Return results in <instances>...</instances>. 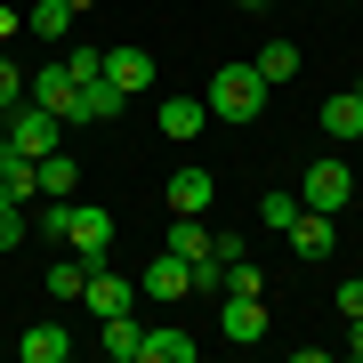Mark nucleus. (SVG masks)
I'll return each mask as SVG.
<instances>
[{"label":"nucleus","instance_id":"obj_28","mask_svg":"<svg viewBox=\"0 0 363 363\" xmlns=\"http://www.w3.org/2000/svg\"><path fill=\"white\" fill-rule=\"evenodd\" d=\"M16 105H25V73H16L9 49H0V113H16Z\"/></svg>","mask_w":363,"mask_h":363},{"label":"nucleus","instance_id":"obj_21","mask_svg":"<svg viewBox=\"0 0 363 363\" xmlns=\"http://www.w3.org/2000/svg\"><path fill=\"white\" fill-rule=\"evenodd\" d=\"M162 250H178V259H210V226L178 210V218H169V242H162Z\"/></svg>","mask_w":363,"mask_h":363},{"label":"nucleus","instance_id":"obj_3","mask_svg":"<svg viewBox=\"0 0 363 363\" xmlns=\"http://www.w3.org/2000/svg\"><path fill=\"white\" fill-rule=\"evenodd\" d=\"M298 202H307V210H347L355 202V169L347 162H307V178H298Z\"/></svg>","mask_w":363,"mask_h":363},{"label":"nucleus","instance_id":"obj_31","mask_svg":"<svg viewBox=\"0 0 363 363\" xmlns=\"http://www.w3.org/2000/svg\"><path fill=\"white\" fill-rule=\"evenodd\" d=\"M347 355H363V315H347Z\"/></svg>","mask_w":363,"mask_h":363},{"label":"nucleus","instance_id":"obj_29","mask_svg":"<svg viewBox=\"0 0 363 363\" xmlns=\"http://www.w3.org/2000/svg\"><path fill=\"white\" fill-rule=\"evenodd\" d=\"M339 315H363V274H355V283H339Z\"/></svg>","mask_w":363,"mask_h":363},{"label":"nucleus","instance_id":"obj_13","mask_svg":"<svg viewBox=\"0 0 363 363\" xmlns=\"http://www.w3.org/2000/svg\"><path fill=\"white\" fill-rule=\"evenodd\" d=\"M138 363H194V331H178V323L145 331L138 339Z\"/></svg>","mask_w":363,"mask_h":363},{"label":"nucleus","instance_id":"obj_27","mask_svg":"<svg viewBox=\"0 0 363 363\" xmlns=\"http://www.w3.org/2000/svg\"><path fill=\"white\" fill-rule=\"evenodd\" d=\"M65 73H73V81H97V73H105V49H89V40H73V49H65Z\"/></svg>","mask_w":363,"mask_h":363},{"label":"nucleus","instance_id":"obj_25","mask_svg":"<svg viewBox=\"0 0 363 363\" xmlns=\"http://www.w3.org/2000/svg\"><path fill=\"white\" fill-rule=\"evenodd\" d=\"M298 194H259V226H274V234H291V218H298Z\"/></svg>","mask_w":363,"mask_h":363},{"label":"nucleus","instance_id":"obj_5","mask_svg":"<svg viewBox=\"0 0 363 363\" xmlns=\"http://www.w3.org/2000/svg\"><path fill=\"white\" fill-rule=\"evenodd\" d=\"M145 298H162V307H178L186 291H194V259H178V250H162L154 267H145V283H138Z\"/></svg>","mask_w":363,"mask_h":363},{"label":"nucleus","instance_id":"obj_20","mask_svg":"<svg viewBox=\"0 0 363 363\" xmlns=\"http://www.w3.org/2000/svg\"><path fill=\"white\" fill-rule=\"evenodd\" d=\"M138 339H145V331L130 323V315H105V331H97V347L113 355V363H138Z\"/></svg>","mask_w":363,"mask_h":363},{"label":"nucleus","instance_id":"obj_14","mask_svg":"<svg viewBox=\"0 0 363 363\" xmlns=\"http://www.w3.org/2000/svg\"><path fill=\"white\" fill-rule=\"evenodd\" d=\"M218 298H267V267L250 259V250L226 259V267H218Z\"/></svg>","mask_w":363,"mask_h":363},{"label":"nucleus","instance_id":"obj_2","mask_svg":"<svg viewBox=\"0 0 363 363\" xmlns=\"http://www.w3.org/2000/svg\"><path fill=\"white\" fill-rule=\"evenodd\" d=\"M9 145H16V154H57V145H65V113H49V105H16V113H9Z\"/></svg>","mask_w":363,"mask_h":363},{"label":"nucleus","instance_id":"obj_24","mask_svg":"<svg viewBox=\"0 0 363 363\" xmlns=\"http://www.w3.org/2000/svg\"><path fill=\"white\" fill-rule=\"evenodd\" d=\"M81 186V169H73V154L57 145V154H40V194H73Z\"/></svg>","mask_w":363,"mask_h":363},{"label":"nucleus","instance_id":"obj_30","mask_svg":"<svg viewBox=\"0 0 363 363\" xmlns=\"http://www.w3.org/2000/svg\"><path fill=\"white\" fill-rule=\"evenodd\" d=\"M16 25H25V16H16L9 0H0V49H9V33H16Z\"/></svg>","mask_w":363,"mask_h":363},{"label":"nucleus","instance_id":"obj_7","mask_svg":"<svg viewBox=\"0 0 363 363\" xmlns=\"http://www.w3.org/2000/svg\"><path fill=\"white\" fill-rule=\"evenodd\" d=\"M291 250H298V259H331V250H339V218H331V210H298V218H291Z\"/></svg>","mask_w":363,"mask_h":363},{"label":"nucleus","instance_id":"obj_9","mask_svg":"<svg viewBox=\"0 0 363 363\" xmlns=\"http://www.w3.org/2000/svg\"><path fill=\"white\" fill-rule=\"evenodd\" d=\"M0 194H9V202H40V162L33 154H16V145H0Z\"/></svg>","mask_w":363,"mask_h":363},{"label":"nucleus","instance_id":"obj_15","mask_svg":"<svg viewBox=\"0 0 363 363\" xmlns=\"http://www.w3.org/2000/svg\"><path fill=\"white\" fill-rule=\"evenodd\" d=\"M210 194H218V178H210V169H178V178H169V210H186V218H202Z\"/></svg>","mask_w":363,"mask_h":363},{"label":"nucleus","instance_id":"obj_11","mask_svg":"<svg viewBox=\"0 0 363 363\" xmlns=\"http://www.w3.org/2000/svg\"><path fill=\"white\" fill-rule=\"evenodd\" d=\"M121 105H130V89H113V81H81V89H73V121H113L121 113Z\"/></svg>","mask_w":363,"mask_h":363},{"label":"nucleus","instance_id":"obj_4","mask_svg":"<svg viewBox=\"0 0 363 363\" xmlns=\"http://www.w3.org/2000/svg\"><path fill=\"white\" fill-rule=\"evenodd\" d=\"M65 250L81 267H105V250H113V218L105 210H89V202H73V218H65Z\"/></svg>","mask_w":363,"mask_h":363},{"label":"nucleus","instance_id":"obj_17","mask_svg":"<svg viewBox=\"0 0 363 363\" xmlns=\"http://www.w3.org/2000/svg\"><path fill=\"white\" fill-rule=\"evenodd\" d=\"M16 355H25V363H65L73 339H65V323H33L25 339H16Z\"/></svg>","mask_w":363,"mask_h":363},{"label":"nucleus","instance_id":"obj_12","mask_svg":"<svg viewBox=\"0 0 363 363\" xmlns=\"http://www.w3.org/2000/svg\"><path fill=\"white\" fill-rule=\"evenodd\" d=\"M105 81H113V89H154V57L145 49H105Z\"/></svg>","mask_w":363,"mask_h":363},{"label":"nucleus","instance_id":"obj_23","mask_svg":"<svg viewBox=\"0 0 363 363\" xmlns=\"http://www.w3.org/2000/svg\"><path fill=\"white\" fill-rule=\"evenodd\" d=\"M40 283H49V298H57V307H73V298H81V283H89V267H81V259H57Z\"/></svg>","mask_w":363,"mask_h":363},{"label":"nucleus","instance_id":"obj_32","mask_svg":"<svg viewBox=\"0 0 363 363\" xmlns=\"http://www.w3.org/2000/svg\"><path fill=\"white\" fill-rule=\"evenodd\" d=\"M234 9H267V0H234Z\"/></svg>","mask_w":363,"mask_h":363},{"label":"nucleus","instance_id":"obj_16","mask_svg":"<svg viewBox=\"0 0 363 363\" xmlns=\"http://www.w3.org/2000/svg\"><path fill=\"white\" fill-rule=\"evenodd\" d=\"M162 138H202V121H210V105L202 97H162Z\"/></svg>","mask_w":363,"mask_h":363},{"label":"nucleus","instance_id":"obj_10","mask_svg":"<svg viewBox=\"0 0 363 363\" xmlns=\"http://www.w3.org/2000/svg\"><path fill=\"white\" fill-rule=\"evenodd\" d=\"M81 298H89V315H97V323H105V315H130V274H113V267H89Z\"/></svg>","mask_w":363,"mask_h":363},{"label":"nucleus","instance_id":"obj_19","mask_svg":"<svg viewBox=\"0 0 363 363\" xmlns=\"http://www.w3.org/2000/svg\"><path fill=\"white\" fill-rule=\"evenodd\" d=\"M323 130H331V138H363V97H355V89L323 97Z\"/></svg>","mask_w":363,"mask_h":363},{"label":"nucleus","instance_id":"obj_6","mask_svg":"<svg viewBox=\"0 0 363 363\" xmlns=\"http://www.w3.org/2000/svg\"><path fill=\"white\" fill-rule=\"evenodd\" d=\"M73 89H81V81L65 73V57H49L40 73H25V97H33V105H49V113H65V121H73Z\"/></svg>","mask_w":363,"mask_h":363},{"label":"nucleus","instance_id":"obj_8","mask_svg":"<svg viewBox=\"0 0 363 363\" xmlns=\"http://www.w3.org/2000/svg\"><path fill=\"white\" fill-rule=\"evenodd\" d=\"M218 331L242 339V347H259L267 339V298H218Z\"/></svg>","mask_w":363,"mask_h":363},{"label":"nucleus","instance_id":"obj_22","mask_svg":"<svg viewBox=\"0 0 363 363\" xmlns=\"http://www.w3.org/2000/svg\"><path fill=\"white\" fill-rule=\"evenodd\" d=\"M250 65H259V81L274 89V81H291V73H298V40H267V49L250 57Z\"/></svg>","mask_w":363,"mask_h":363},{"label":"nucleus","instance_id":"obj_26","mask_svg":"<svg viewBox=\"0 0 363 363\" xmlns=\"http://www.w3.org/2000/svg\"><path fill=\"white\" fill-rule=\"evenodd\" d=\"M25 234H33L25 202H9V194H0V250H16V242H25Z\"/></svg>","mask_w":363,"mask_h":363},{"label":"nucleus","instance_id":"obj_33","mask_svg":"<svg viewBox=\"0 0 363 363\" xmlns=\"http://www.w3.org/2000/svg\"><path fill=\"white\" fill-rule=\"evenodd\" d=\"M73 9H97V0H73Z\"/></svg>","mask_w":363,"mask_h":363},{"label":"nucleus","instance_id":"obj_34","mask_svg":"<svg viewBox=\"0 0 363 363\" xmlns=\"http://www.w3.org/2000/svg\"><path fill=\"white\" fill-rule=\"evenodd\" d=\"M355 97H363V81H355Z\"/></svg>","mask_w":363,"mask_h":363},{"label":"nucleus","instance_id":"obj_1","mask_svg":"<svg viewBox=\"0 0 363 363\" xmlns=\"http://www.w3.org/2000/svg\"><path fill=\"white\" fill-rule=\"evenodd\" d=\"M202 105H210V121H259V113H267L259 65H218V73H210V89H202Z\"/></svg>","mask_w":363,"mask_h":363},{"label":"nucleus","instance_id":"obj_18","mask_svg":"<svg viewBox=\"0 0 363 363\" xmlns=\"http://www.w3.org/2000/svg\"><path fill=\"white\" fill-rule=\"evenodd\" d=\"M25 25H33V33H40V40H57V49H65V33H73V25H81V9H73V0H40V9H33V16H25Z\"/></svg>","mask_w":363,"mask_h":363}]
</instances>
